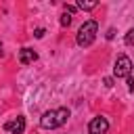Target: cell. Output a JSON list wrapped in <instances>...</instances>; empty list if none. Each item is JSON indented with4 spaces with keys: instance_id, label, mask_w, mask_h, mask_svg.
Returning <instances> with one entry per match:
<instances>
[{
    "instance_id": "obj_4",
    "label": "cell",
    "mask_w": 134,
    "mask_h": 134,
    "mask_svg": "<svg viewBox=\"0 0 134 134\" xmlns=\"http://www.w3.org/2000/svg\"><path fill=\"white\" fill-rule=\"evenodd\" d=\"M109 130V121L107 117H92V121L88 124V134H107Z\"/></svg>"
},
{
    "instance_id": "obj_11",
    "label": "cell",
    "mask_w": 134,
    "mask_h": 134,
    "mask_svg": "<svg viewBox=\"0 0 134 134\" xmlns=\"http://www.w3.org/2000/svg\"><path fill=\"white\" fill-rule=\"evenodd\" d=\"M128 90L134 92V77H132V75H128Z\"/></svg>"
},
{
    "instance_id": "obj_3",
    "label": "cell",
    "mask_w": 134,
    "mask_h": 134,
    "mask_svg": "<svg viewBox=\"0 0 134 134\" xmlns=\"http://www.w3.org/2000/svg\"><path fill=\"white\" fill-rule=\"evenodd\" d=\"M130 73H132V61H130L126 54L117 57V61H115V65H113V75H115V77H128Z\"/></svg>"
},
{
    "instance_id": "obj_9",
    "label": "cell",
    "mask_w": 134,
    "mask_h": 134,
    "mask_svg": "<svg viewBox=\"0 0 134 134\" xmlns=\"http://www.w3.org/2000/svg\"><path fill=\"white\" fill-rule=\"evenodd\" d=\"M124 42H126L128 46H130V44H134V27H132V29H130V31L126 34V38H124Z\"/></svg>"
},
{
    "instance_id": "obj_6",
    "label": "cell",
    "mask_w": 134,
    "mask_h": 134,
    "mask_svg": "<svg viewBox=\"0 0 134 134\" xmlns=\"http://www.w3.org/2000/svg\"><path fill=\"white\" fill-rule=\"evenodd\" d=\"M36 59H38V52H36V50H31V48H21V50H19V63L29 65V63H34Z\"/></svg>"
},
{
    "instance_id": "obj_10",
    "label": "cell",
    "mask_w": 134,
    "mask_h": 134,
    "mask_svg": "<svg viewBox=\"0 0 134 134\" xmlns=\"http://www.w3.org/2000/svg\"><path fill=\"white\" fill-rule=\"evenodd\" d=\"M44 34H46V29H44V27H38V29L34 31V36H36V38H44Z\"/></svg>"
},
{
    "instance_id": "obj_2",
    "label": "cell",
    "mask_w": 134,
    "mask_h": 134,
    "mask_svg": "<svg viewBox=\"0 0 134 134\" xmlns=\"http://www.w3.org/2000/svg\"><path fill=\"white\" fill-rule=\"evenodd\" d=\"M96 34H98V25H96V21H86V23L77 29L75 42H77L80 46H90V44L94 42Z\"/></svg>"
},
{
    "instance_id": "obj_8",
    "label": "cell",
    "mask_w": 134,
    "mask_h": 134,
    "mask_svg": "<svg viewBox=\"0 0 134 134\" xmlns=\"http://www.w3.org/2000/svg\"><path fill=\"white\" fill-rule=\"evenodd\" d=\"M69 23H71V15H69V13H63V17H61V25H63V27H69Z\"/></svg>"
},
{
    "instance_id": "obj_12",
    "label": "cell",
    "mask_w": 134,
    "mask_h": 134,
    "mask_svg": "<svg viewBox=\"0 0 134 134\" xmlns=\"http://www.w3.org/2000/svg\"><path fill=\"white\" fill-rule=\"evenodd\" d=\"M105 86H113V80L111 77H105Z\"/></svg>"
},
{
    "instance_id": "obj_5",
    "label": "cell",
    "mask_w": 134,
    "mask_h": 134,
    "mask_svg": "<svg viewBox=\"0 0 134 134\" xmlns=\"http://www.w3.org/2000/svg\"><path fill=\"white\" fill-rule=\"evenodd\" d=\"M4 130H6L8 134H23V132H25V117L19 115V117L6 121V124H4Z\"/></svg>"
},
{
    "instance_id": "obj_1",
    "label": "cell",
    "mask_w": 134,
    "mask_h": 134,
    "mask_svg": "<svg viewBox=\"0 0 134 134\" xmlns=\"http://www.w3.org/2000/svg\"><path fill=\"white\" fill-rule=\"evenodd\" d=\"M67 117H69V109H67V107L50 109V111H46V113L40 117V126H42L44 130H54V128L63 126V124L67 121Z\"/></svg>"
},
{
    "instance_id": "obj_7",
    "label": "cell",
    "mask_w": 134,
    "mask_h": 134,
    "mask_svg": "<svg viewBox=\"0 0 134 134\" xmlns=\"http://www.w3.org/2000/svg\"><path fill=\"white\" fill-rule=\"evenodd\" d=\"M77 8H82V10H92V8H96V2H94V0H92V2L80 0V2H77Z\"/></svg>"
}]
</instances>
